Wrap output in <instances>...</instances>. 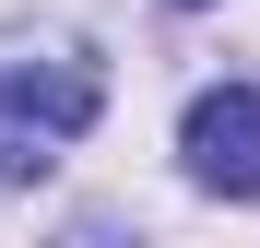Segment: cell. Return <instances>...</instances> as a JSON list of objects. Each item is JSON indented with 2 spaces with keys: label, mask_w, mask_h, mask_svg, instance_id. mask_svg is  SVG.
I'll return each instance as SVG.
<instances>
[{
  "label": "cell",
  "mask_w": 260,
  "mask_h": 248,
  "mask_svg": "<svg viewBox=\"0 0 260 248\" xmlns=\"http://www.w3.org/2000/svg\"><path fill=\"white\" fill-rule=\"evenodd\" d=\"M178 165L225 201H260V83H213L178 118Z\"/></svg>",
  "instance_id": "7a4b0ae2"
},
{
  "label": "cell",
  "mask_w": 260,
  "mask_h": 248,
  "mask_svg": "<svg viewBox=\"0 0 260 248\" xmlns=\"http://www.w3.org/2000/svg\"><path fill=\"white\" fill-rule=\"evenodd\" d=\"M95 118V59H12L0 71V189L48 178V142Z\"/></svg>",
  "instance_id": "6da1fadb"
}]
</instances>
